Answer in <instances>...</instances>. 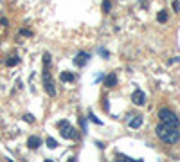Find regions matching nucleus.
Segmentation results:
<instances>
[{"label": "nucleus", "mask_w": 180, "mask_h": 162, "mask_svg": "<svg viewBox=\"0 0 180 162\" xmlns=\"http://www.w3.org/2000/svg\"><path fill=\"white\" fill-rule=\"evenodd\" d=\"M155 132H157L159 139H160L162 142H166V144H177V142L180 141V132H178V128L168 126V124H164V123L157 124Z\"/></svg>", "instance_id": "1"}, {"label": "nucleus", "mask_w": 180, "mask_h": 162, "mask_svg": "<svg viewBox=\"0 0 180 162\" xmlns=\"http://www.w3.org/2000/svg\"><path fill=\"white\" fill-rule=\"evenodd\" d=\"M159 119H160L164 124H168V126H173V128H178L180 126V119L177 117V114H175L173 110H169V108H160Z\"/></svg>", "instance_id": "2"}, {"label": "nucleus", "mask_w": 180, "mask_h": 162, "mask_svg": "<svg viewBox=\"0 0 180 162\" xmlns=\"http://www.w3.org/2000/svg\"><path fill=\"white\" fill-rule=\"evenodd\" d=\"M58 128H59V132H61L63 139H69V141H76V139H78L76 130H74V128H72V124H69L67 121H59V123H58Z\"/></svg>", "instance_id": "3"}, {"label": "nucleus", "mask_w": 180, "mask_h": 162, "mask_svg": "<svg viewBox=\"0 0 180 162\" xmlns=\"http://www.w3.org/2000/svg\"><path fill=\"white\" fill-rule=\"evenodd\" d=\"M41 81H43V87H45L47 94L54 97V96H56V88H54V81H52V78H50V72H49L47 67H45L43 72H41Z\"/></svg>", "instance_id": "4"}, {"label": "nucleus", "mask_w": 180, "mask_h": 162, "mask_svg": "<svg viewBox=\"0 0 180 162\" xmlns=\"http://www.w3.org/2000/svg\"><path fill=\"white\" fill-rule=\"evenodd\" d=\"M132 101H133V105L142 106V105L146 103V94H144L142 90H135V92L132 94Z\"/></svg>", "instance_id": "5"}, {"label": "nucleus", "mask_w": 180, "mask_h": 162, "mask_svg": "<svg viewBox=\"0 0 180 162\" xmlns=\"http://www.w3.org/2000/svg\"><path fill=\"white\" fill-rule=\"evenodd\" d=\"M88 58H90V56H88L87 52H78L76 58H74V63H76L78 67H85L87 61H88Z\"/></svg>", "instance_id": "6"}, {"label": "nucleus", "mask_w": 180, "mask_h": 162, "mask_svg": "<svg viewBox=\"0 0 180 162\" xmlns=\"http://www.w3.org/2000/svg\"><path fill=\"white\" fill-rule=\"evenodd\" d=\"M141 124H142V117H141V115H135V117H132V119L128 121V126H130L132 130L141 128Z\"/></svg>", "instance_id": "7"}, {"label": "nucleus", "mask_w": 180, "mask_h": 162, "mask_svg": "<svg viewBox=\"0 0 180 162\" xmlns=\"http://www.w3.org/2000/svg\"><path fill=\"white\" fill-rule=\"evenodd\" d=\"M59 79L65 81V83H72V81L76 79V76H74L72 72H69V70H63V72L59 74Z\"/></svg>", "instance_id": "8"}, {"label": "nucleus", "mask_w": 180, "mask_h": 162, "mask_svg": "<svg viewBox=\"0 0 180 162\" xmlns=\"http://www.w3.org/2000/svg\"><path fill=\"white\" fill-rule=\"evenodd\" d=\"M105 85H106L108 88L115 87V85H117V76H115V74H108V76H105Z\"/></svg>", "instance_id": "9"}, {"label": "nucleus", "mask_w": 180, "mask_h": 162, "mask_svg": "<svg viewBox=\"0 0 180 162\" xmlns=\"http://www.w3.org/2000/svg\"><path fill=\"white\" fill-rule=\"evenodd\" d=\"M40 144H41V139H38V137H29V139H27V146H29L31 150L40 148Z\"/></svg>", "instance_id": "10"}, {"label": "nucleus", "mask_w": 180, "mask_h": 162, "mask_svg": "<svg viewBox=\"0 0 180 162\" xmlns=\"http://www.w3.org/2000/svg\"><path fill=\"white\" fill-rule=\"evenodd\" d=\"M157 20H159L160 23H164V22L168 20V13H166V11H160V13H159V16H157Z\"/></svg>", "instance_id": "11"}, {"label": "nucleus", "mask_w": 180, "mask_h": 162, "mask_svg": "<svg viewBox=\"0 0 180 162\" xmlns=\"http://www.w3.org/2000/svg\"><path fill=\"white\" fill-rule=\"evenodd\" d=\"M18 61H20V58H18V56H11V58L7 60V67H13V65H16Z\"/></svg>", "instance_id": "12"}, {"label": "nucleus", "mask_w": 180, "mask_h": 162, "mask_svg": "<svg viewBox=\"0 0 180 162\" xmlns=\"http://www.w3.org/2000/svg\"><path fill=\"white\" fill-rule=\"evenodd\" d=\"M45 142H47V146H49V148H50V150H54V148H56V146H58V142H56V141H54V139H50V137H49V139H47V141H45Z\"/></svg>", "instance_id": "13"}, {"label": "nucleus", "mask_w": 180, "mask_h": 162, "mask_svg": "<svg viewBox=\"0 0 180 162\" xmlns=\"http://www.w3.org/2000/svg\"><path fill=\"white\" fill-rule=\"evenodd\" d=\"M103 9H105V13H108V11L112 9V2H110V0H105V2H103Z\"/></svg>", "instance_id": "14"}, {"label": "nucleus", "mask_w": 180, "mask_h": 162, "mask_svg": "<svg viewBox=\"0 0 180 162\" xmlns=\"http://www.w3.org/2000/svg\"><path fill=\"white\" fill-rule=\"evenodd\" d=\"M43 63H45V65H49V63H50V54H49V52H45V54H43Z\"/></svg>", "instance_id": "15"}, {"label": "nucleus", "mask_w": 180, "mask_h": 162, "mask_svg": "<svg viewBox=\"0 0 180 162\" xmlns=\"http://www.w3.org/2000/svg\"><path fill=\"white\" fill-rule=\"evenodd\" d=\"M23 121H25V123H32V121H34V117H32L31 114H25V115H23Z\"/></svg>", "instance_id": "16"}, {"label": "nucleus", "mask_w": 180, "mask_h": 162, "mask_svg": "<svg viewBox=\"0 0 180 162\" xmlns=\"http://www.w3.org/2000/svg\"><path fill=\"white\" fill-rule=\"evenodd\" d=\"M88 115H90V121H94V123H96V124H103V123H101V121H99V119H97V117H96V115H94V114H92V112H90V114H88Z\"/></svg>", "instance_id": "17"}, {"label": "nucleus", "mask_w": 180, "mask_h": 162, "mask_svg": "<svg viewBox=\"0 0 180 162\" xmlns=\"http://www.w3.org/2000/svg\"><path fill=\"white\" fill-rule=\"evenodd\" d=\"M99 56H103V58H108L110 54H108V50H106V49H99Z\"/></svg>", "instance_id": "18"}, {"label": "nucleus", "mask_w": 180, "mask_h": 162, "mask_svg": "<svg viewBox=\"0 0 180 162\" xmlns=\"http://www.w3.org/2000/svg\"><path fill=\"white\" fill-rule=\"evenodd\" d=\"M173 11H177V13L180 11V2H178V0H175V2H173Z\"/></svg>", "instance_id": "19"}, {"label": "nucleus", "mask_w": 180, "mask_h": 162, "mask_svg": "<svg viewBox=\"0 0 180 162\" xmlns=\"http://www.w3.org/2000/svg\"><path fill=\"white\" fill-rule=\"evenodd\" d=\"M20 36H31V31H27V29H22V31H20Z\"/></svg>", "instance_id": "20"}, {"label": "nucleus", "mask_w": 180, "mask_h": 162, "mask_svg": "<svg viewBox=\"0 0 180 162\" xmlns=\"http://www.w3.org/2000/svg\"><path fill=\"white\" fill-rule=\"evenodd\" d=\"M101 81H105V76H103V74H101V76H97V78H96V83H101Z\"/></svg>", "instance_id": "21"}, {"label": "nucleus", "mask_w": 180, "mask_h": 162, "mask_svg": "<svg viewBox=\"0 0 180 162\" xmlns=\"http://www.w3.org/2000/svg\"><path fill=\"white\" fill-rule=\"evenodd\" d=\"M79 123H81V128L87 130V121H85V119H79Z\"/></svg>", "instance_id": "22"}, {"label": "nucleus", "mask_w": 180, "mask_h": 162, "mask_svg": "<svg viewBox=\"0 0 180 162\" xmlns=\"http://www.w3.org/2000/svg\"><path fill=\"white\" fill-rule=\"evenodd\" d=\"M43 162H52V160H50V159H47V160H43Z\"/></svg>", "instance_id": "23"}, {"label": "nucleus", "mask_w": 180, "mask_h": 162, "mask_svg": "<svg viewBox=\"0 0 180 162\" xmlns=\"http://www.w3.org/2000/svg\"><path fill=\"white\" fill-rule=\"evenodd\" d=\"M137 162H142V160H137Z\"/></svg>", "instance_id": "24"}, {"label": "nucleus", "mask_w": 180, "mask_h": 162, "mask_svg": "<svg viewBox=\"0 0 180 162\" xmlns=\"http://www.w3.org/2000/svg\"><path fill=\"white\" fill-rule=\"evenodd\" d=\"M70 162H74V160H70Z\"/></svg>", "instance_id": "25"}]
</instances>
